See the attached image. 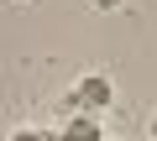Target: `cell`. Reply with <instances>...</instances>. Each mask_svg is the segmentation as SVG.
<instances>
[{
	"mask_svg": "<svg viewBox=\"0 0 157 141\" xmlns=\"http://www.w3.org/2000/svg\"><path fill=\"white\" fill-rule=\"evenodd\" d=\"M58 141H100V131H94V120H73L68 131H58Z\"/></svg>",
	"mask_w": 157,
	"mask_h": 141,
	"instance_id": "obj_2",
	"label": "cell"
},
{
	"mask_svg": "<svg viewBox=\"0 0 157 141\" xmlns=\"http://www.w3.org/2000/svg\"><path fill=\"white\" fill-rule=\"evenodd\" d=\"M152 136H157V120H152Z\"/></svg>",
	"mask_w": 157,
	"mask_h": 141,
	"instance_id": "obj_4",
	"label": "cell"
},
{
	"mask_svg": "<svg viewBox=\"0 0 157 141\" xmlns=\"http://www.w3.org/2000/svg\"><path fill=\"white\" fill-rule=\"evenodd\" d=\"M16 141H47V136H37V131H16Z\"/></svg>",
	"mask_w": 157,
	"mask_h": 141,
	"instance_id": "obj_3",
	"label": "cell"
},
{
	"mask_svg": "<svg viewBox=\"0 0 157 141\" xmlns=\"http://www.w3.org/2000/svg\"><path fill=\"white\" fill-rule=\"evenodd\" d=\"M78 105H110V79L105 73H84L78 79Z\"/></svg>",
	"mask_w": 157,
	"mask_h": 141,
	"instance_id": "obj_1",
	"label": "cell"
}]
</instances>
